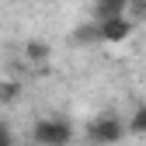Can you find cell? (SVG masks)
<instances>
[{"mask_svg":"<svg viewBox=\"0 0 146 146\" xmlns=\"http://www.w3.org/2000/svg\"><path fill=\"white\" fill-rule=\"evenodd\" d=\"M25 56H28L35 66H45L49 56H52V49H49L45 42H38V38H31V42H25Z\"/></svg>","mask_w":146,"mask_h":146,"instance_id":"cell-6","label":"cell"},{"mask_svg":"<svg viewBox=\"0 0 146 146\" xmlns=\"http://www.w3.org/2000/svg\"><path fill=\"white\" fill-rule=\"evenodd\" d=\"M125 136V125L115 118V115H101L90 122V143H101V146H111Z\"/></svg>","mask_w":146,"mask_h":146,"instance_id":"cell-2","label":"cell"},{"mask_svg":"<svg viewBox=\"0 0 146 146\" xmlns=\"http://www.w3.org/2000/svg\"><path fill=\"white\" fill-rule=\"evenodd\" d=\"M21 98V84L17 80H0V104H14Z\"/></svg>","mask_w":146,"mask_h":146,"instance_id":"cell-8","label":"cell"},{"mask_svg":"<svg viewBox=\"0 0 146 146\" xmlns=\"http://www.w3.org/2000/svg\"><path fill=\"white\" fill-rule=\"evenodd\" d=\"M0 146H14V136H11V129L4 122H0Z\"/></svg>","mask_w":146,"mask_h":146,"instance_id":"cell-9","label":"cell"},{"mask_svg":"<svg viewBox=\"0 0 146 146\" xmlns=\"http://www.w3.org/2000/svg\"><path fill=\"white\" fill-rule=\"evenodd\" d=\"M73 45H101V28L98 21H87L73 31Z\"/></svg>","mask_w":146,"mask_h":146,"instance_id":"cell-5","label":"cell"},{"mask_svg":"<svg viewBox=\"0 0 146 146\" xmlns=\"http://www.w3.org/2000/svg\"><path fill=\"white\" fill-rule=\"evenodd\" d=\"M125 132H132V136H146V104H139L136 111H132L129 125H125Z\"/></svg>","mask_w":146,"mask_h":146,"instance_id":"cell-7","label":"cell"},{"mask_svg":"<svg viewBox=\"0 0 146 146\" xmlns=\"http://www.w3.org/2000/svg\"><path fill=\"white\" fill-rule=\"evenodd\" d=\"M143 4H146V0H143Z\"/></svg>","mask_w":146,"mask_h":146,"instance_id":"cell-10","label":"cell"},{"mask_svg":"<svg viewBox=\"0 0 146 146\" xmlns=\"http://www.w3.org/2000/svg\"><path fill=\"white\" fill-rule=\"evenodd\" d=\"M98 28H101V42H108V45H118V42H125L132 35V21L125 14L108 17V21H98Z\"/></svg>","mask_w":146,"mask_h":146,"instance_id":"cell-3","label":"cell"},{"mask_svg":"<svg viewBox=\"0 0 146 146\" xmlns=\"http://www.w3.org/2000/svg\"><path fill=\"white\" fill-rule=\"evenodd\" d=\"M31 136H35L38 146H70L73 129H70L63 118H38L35 129H31Z\"/></svg>","mask_w":146,"mask_h":146,"instance_id":"cell-1","label":"cell"},{"mask_svg":"<svg viewBox=\"0 0 146 146\" xmlns=\"http://www.w3.org/2000/svg\"><path fill=\"white\" fill-rule=\"evenodd\" d=\"M129 0H94V21H108V17L125 14Z\"/></svg>","mask_w":146,"mask_h":146,"instance_id":"cell-4","label":"cell"}]
</instances>
